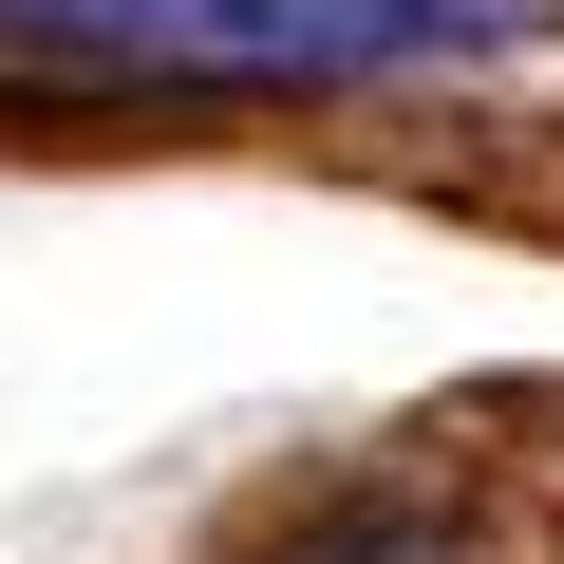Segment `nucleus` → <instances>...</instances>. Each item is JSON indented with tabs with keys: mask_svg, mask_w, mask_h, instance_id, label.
Here are the masks:
<instances>
[{
	"mask_svg": "<svg viewBox=\"0 0 564 564\" xmlns=\"http://www.w3.org/2000/svg\"><path fill=\"white\" fill-rule=\"evenodd\" d=\"M564 0H0V76L113 95H377V76H508Z\"/></svg>",
	"mask_w": 564,
	"mask_h": 564,
	"instance_id": "nucleus-1",
	"label": "nucleus"
}]
</instances>
